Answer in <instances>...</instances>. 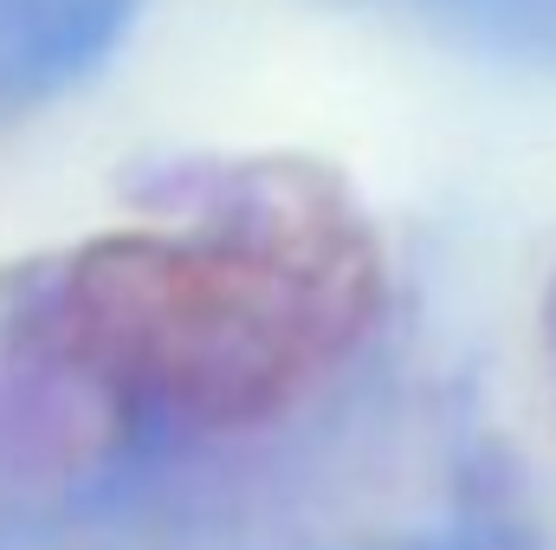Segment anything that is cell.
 Returning a JSON list of instances; mask_svg holds the SVG:
<instances>
[{
  "label": "cell",
  "mask_w": 556,
  "mask_h": 550,
  "mask_svg": "<svg viewBox=\"0 0 556 550\" xmlns=\"http://www.w3.org/2000/svg\"><path fill=\"white\" fill-rule=\"evenodd\" d=\"M382 311V247L343 182L260 162L175 227L85 240L26 343L117 427L227 434L311 396Z\"/></svg>",
  "instance_id": "1"
},
{
  "label": "cell",
  "mask_w": 556,
  "mask_h": 550,
  "mask_svg": "<svg viewBox=\"0 0 556 550\" xmlns=\"http://www.w3.org/2000/svg\"><path fill=\"white\" fill-rule=\"evenodd\" d=\"M551 337H556V298H551Z\"/></svg>",
  "instance_id": "2"
}]
</instances>
